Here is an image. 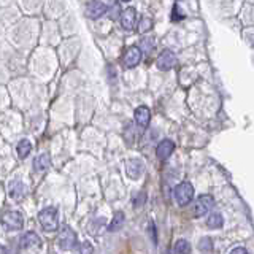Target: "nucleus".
I'll return each instance as SVG.
<instances>
[{
	"instance_id": "f257e3e1",
	"label": "nucleus",
	"mask_w": 254,
	"mask_h": 254,
	"mask_svg": "<svg viewBox=\"0 0 254 254\" xmlns=\"http://www.w3.org/2000/svg\"><path fill=\"white\" fill-rule=\"evenodd\" d=\"M38 221L42 224L43 230L46 232H56L59 229V219H58V210L54 206H48L38 213Z\"/></svg>"
},
{
	"instance_id": "f03ea898",
	"label": "nucleus",
	"mask_w": 254,
	"mask_h": 254,
	"mask_svg": "<svg viewBox=\"0 0 254 254\" xmlns=\"http://www.w3.org/2000/svg\"><path fill=\"white\" fill-rule=\"evenodd\" d=\"M173 197H175V200H177V203L180 206H185V205L190 203V200H192V197H194L192 185H190L189 181L180 183V185L173 189Z\"/></svg>"
},
{
	"instance_id": "7ed1b4c3",
	"label": "nucleus",
	"mask_w": 254,
	"mask_h": 254,
	"mask_svg": "<svg viewBox=\"0 0 254 254\" xmlns=\"http://www.w3.org/2000/svg\"><path fill=\"white\" fill-rule=\"evenodd\" d=\"M0 222L6 230H21L24 227V218L19 211L16 210H10L5 211L0 218Z\"/></svg>"
},
{
	"instance_id": "20e7f679",
	"label": "nucleus",
	"mask_w": 254,
	"mask_h": 254,
	"mask_svg": "<svg viewBox=\"0 0 254 254\" xmlns=\"http://www.w3.org/2000/svg\"><path fill=\"white\" fill-rule=\"evenodd\" d=\"M58 246L64 251H71L76 246V234L70 227H64L58 237Z\"/></svg>"
},
{
	"instance_id": "39448f33",
	"label": "nucleus",
	"mask_w": 254,
	"mask_h": 254,
	"mask_svg": "<svg viewBox=\"0 0 254 254\" xmlns=\"http://www.w3.org/2000/svg\"><path fill=\"white\" fill-rule=\"evenodd\" d=\"M126 173L130 180H140L145 173V162L141 159H129L126 164Z\"/></svg>"
},
{
	"instance_id": "423d86ee",
	"label": "nucleus",
	"mask_w": 254,
	"mask_h": 254,
	"mask_svg": "<svg viewBox=\"0 0 254 254\" xmlns=\"http://www.w3.org/2000/svg\"><path fill=\"white\" fill-rule=\"evenodd\" d=\"M214 200H213V197L208 195V194H203L197 198V202L194 205V216L195 218H200V216H205L206 213L210 211V208L213 206Z\"/></svg>"
},
{
	"instance_id": "0eeeda50",
	"label": "nucleus",
	"mask_w": 254,
	"mask_h": 254,
	"mask_svg": "<svg viewBox=\"0 0 254 254\" xmlns=\"http://www.w3.org/2000/svg\"><path fill=\"white\" fill-rule=\"evenodd\" d=\"M175 64H177V56H175L173 51H170V50L162 51L161 54H159L157 61H156L157 68H159V70H164V71L173 68V67H175Z\"/></svg>"
},
{
	"instance_id": "6e6552de",
	"label": "nucleus",
	"mask_w": 254,
	"mask_h": 254,
	"mask_svg": "<svg viewBox=\"0 0 254 254\" xmlns=\"http://www.w3.org/2000/svg\"><path fill=\"white\" fill-rule=\"evenodd\" d=\"M140 61H141V50L138 46H130L124 54V67L133 68L138 65Z\"/></svg>"
},
{
	"instance_id": "1a4fd4ad",
	"label": "nucleus",
	"mask_w": 254,
	"mask_h": 254,
	"mask_svg": "<svg viewBox=\"0 0 254 254\" xmlns=\"http://www.w3.org/2000/svg\"><path fill=\"white\" fill-rule=\"evenodd\" d=\"M108 11V5L99 2V0H94V2H89L86 5V14L89 16L91 19H97L100 16H103Z\"/></svg>"
},
{
	"instance_id": "9d476101",
	"label": "nucleus",
	"mask_w": 254,
	"mask_h": 254,
	"mask_svg": "<svg viewBox=\"0 0 254 254\" xmlns=\"http://www.w3.org/2000/svg\"><path fill=\"white\" fill-rule=\"evenodd\" d=\"M135 22H137V11L135 8L129 6L121 13V26L124 30H132L135 27Z\"/></svg>"
},
{
	"instance_id": "9b49d317",
	"label": "nucleus",
	"mask_w": 254,
	"mask_h": 254,
	"mask_svg": "<svg viewBox=\"0 0 254 254\" xmlns=\"http://www.w3.org/2000/svg\"><path fill=\"white\" fill-rule=\"evenodd\" d=\"M133 118H135V123H137V126H140L141 129H146V127L149 126L151 111H149V108H148V107L140 105L137 110H135Z\"/></svg>"
},
{
	"instance_id": "f8f14e48",
	"label": "nucleus",
	"mask_w": 254,
	"mask_h": 254,
	"mask_svg": "<svg viewBox=\"0 0 254 254\" xmlns=\"http://www.w3.org/2000/svg\"><path fill=\"white\" fill-rule=\"evenodd\" d=\"M173 149H175V143L172 140H162L156 148V154L161 161H167L172 156Z\"/></svg>"
},
{
	"instance_id": "ddd939ff",
	"label": "nucleus",
	"mask_w": 254,
	"mask_h": 254,
	"mask_svg": "<svg viewBox=\"0 0 254 254\" xmlns=\"http://www.w3.org/2000/svg\"><path fill=\"white\" fill-rule=\"evenodd\" d=\"M40 245H42V238L35 232H27L21 238L22 248H35V246H40Z\"/></svg>"
},
{
	"instance_id": "4468645a",
	"label": "nucleus",
	"mask_w": 254,
	"mask_h": 254,
	"mask_svg": "<svg viewBox=\"0 0 254 254\" xmlns=\"http://www.w3.org/2000/svg\"><path fill=\"white\" fill-rule=\"evenodd\" d=\"M26 194H27V188L21 181H13L10 185V197L14 198V200H21L22 197H26Z\"/></svg>"
},
{
	"instance_id": "2eb2a0df",
	"label": "nucleus",
	"mask_w": 254,
	"mask_h": 254,
	"mask_svg": "<svg viewBox=\"0 0 254 254\" xmlns=\"http://www.w3.org/2000/svg\"><path fill=\"white\" fill-rule=\"evenodd\" d=\"M50 165H51V157H50V154H48V153L38 156L34 161V169L37 172H45V170L50 169Z\"/></svg>"
},
{
	"instance_id": "dca6fc26",
	"label": "nucleus",
	"mask_w": 254,
	"mask_h": 254,
	"mask_svg": "<svg viewBox=\"0 0 254 254\" xmlns=\"http://www.w3.org/2000/svg\"><path fill=\"white\" fill-rule=\"evenodd\" d=\"M124 213L123 211H116L115 213V216L111 218V222H110V226H108V230L110 232H118L119 229H121L124 226Z\"/></svg>"
},
{
	"instance_id": "f3484780",
	"label": "nucleus",
	"mask_w": 254,
	"mask_h": 254,
	"mask_svg": "<svg viewBox=\"0 0 254 254\" xmlns=\"http://www.w3.org/2000/svg\"><path fill=\"white\" fill-rule=\"evenodd\" d=\"M32 151V143L27 140V138H22L18 146H16V153H18V157L19 159H26Z\"/></svg>"
},
{
	"instance_id": "a211bd4d",
	"label": "nucleus",
	"mask_w": 254,
	"mask_h": 254,
	"mask_svg": "<svg viewBox=\"0 0 254 254\" xmlns=\"http://www.w3.org/2000/svg\"><path fill=\"white\" fill-rule=\"evenodd\" d=\"M224 224V218H222L221 213H211L208 218H206V226L211 227V229H218L222 227Z\"/></svg>"
},
{
	"instance_id": "6ab92c4d",
	"label": "nucleus",
	"mask_w": 254,
	"mask_h": 254,
	"mask_svg": "<svg viewBox=\"0 0 254 254\" xmlns=\"http://www.w3.org/2000/svg\"><path fill=\"white\" fill-rule=\"evenodd\" d=\"M189 253H190L189 242L185 240V238L177 240V243H175V246H173V254H189Z\"/></svg>"
},
{
	"instance_id": "aec40b11",
	"label": "nucleus",
	"mask_w": 254,
	"mask_h": 254,
	"mask_svg": "<svg viewBox=\"0 0 254 254\" xmlns=\"http://www.w3.org/2000/svg\"><path fill=\"white\" fill-rule=\"evenodd\" d=\"M151 27H153V19L148 18V16L141 18V21L138 24V32H140V34H145V32L151 30Z\"/></svg>"
},
{
	"instance_id": "412c9836",
	"label": "nucleus",
	"mask_w": 254,
	"mask_h": 254,
	"mask_svg": "<svg viewBox=\"0 0 254 254\" xmlns=\"http://www.w3.org/2000/svg\"><path fill=\"white\" fill-rule=\"evenodd\" d=\"M198 250H200V251H205V253H210V251L213 250V242H211V238H208V237L202 238V240L198 242Z\"/></svg>"
},
{
	"instance_id": "4be33fe9",
	"label": "nucleus",
	"mask_w": 254,
	"mask_h": 254,
	"mask_svg": "<svg viewBox=\"0 0 254 254\" xmlns=\"http://www.w3.org/2000/svg\"><path fill=\"white\" fill-rule=\"evenodd\" d=\"M121 13H123L121 5H119V3H113V5H111V8H110L108 16H110V19H111V21H116V19L119 18V14H121Z\"/></svg>"
},
{
	"instance_id": "5701e85b",
	"label": "nucleus",
	"mask_w": 254,
	"mask_h": 254,
	"mask_svg": "<svg viewBox=\"0 0 254 254\" xmlns=\"http://www.w3.org/2000/svg\"><path fill=\"white\" fill-rule=\"evenodd\" d=\"M78 254H94V248L89 242H83L78 248Z\"/></svg>"
},
{
	"instance_id": "b1692460",
	"label": "nucleus",
	"mask_w": 254,
	"mask_h": 254,
	"mask_svg": "<svg viewBox=\"0 0 254 254\" xmlns=\"http://www.w3.org/2000/svg\"><path fill=\"white\" fill-rule=\"evenodd\" d=\"M145 202H146V194L140 192L133 200V208H140V206H143V203H145Z\"/></svg>"
},
{
	"instance_id": "393cba45",
	"label": "nucleus",
	"mask_w": 254,
	"mask_h": 254,
	"mask_svg": "<svg viewBox=\"0 0 254 254\" xmlns=\"http://www.w3.org/2000/svg\"><path fill=\"white\" fill-rule=\"evenodd\" d=\"M143 48H145V50L146 51H149V50H153V48H154V40L153 38H151V40H148V38H145V40H143Z\"/></svg>"
},
{
	"instance_id": "a878e982",
	"label": "nucleus",
	"mask_w": 254,
	"mask_h": 254,
	"mask_svg": "<svg viewBox=\"0 0 254 254\" xmlns=\"http://www.w3.org/2000/svg\"><path fill=\"white\" fill-rule=\"evenodd\" d=\"M149 232H151V240H153V243L156 245L157 243V237H156V227L153 222H149Z\"/></svg>"
},
{
	"instance_id": "bb28decb",
	"label": "nucleus",
	"mask_w": 254,
	"mask_h": 254,
	"mask_svg": "<svg viewBox=\"0 0 254 254\" xmlns=\"http://www.w3.org/2000/svg\"><path fill=\"white\" fill-rule=\"evenodd\" d=\"M230 254H248V251H246L243 246H237V248H234L232 251H230Z\"/></svg>"
},
{
	"instance_id": "cd10ccee",
	"label": "nucleus",
	"mask_w": 254,
	"mask_h": 254,
	"mask_svg": "<svg viewBox=\"0 0 254 254\" xmlns=\"http://www.w3.org/2000/svg\"><path fill=\"white\" fill-rule=\"evenodd\" d=\"M0 254H5V250L2 248V245H0Z\"/></svg>"
}]
</instances>
